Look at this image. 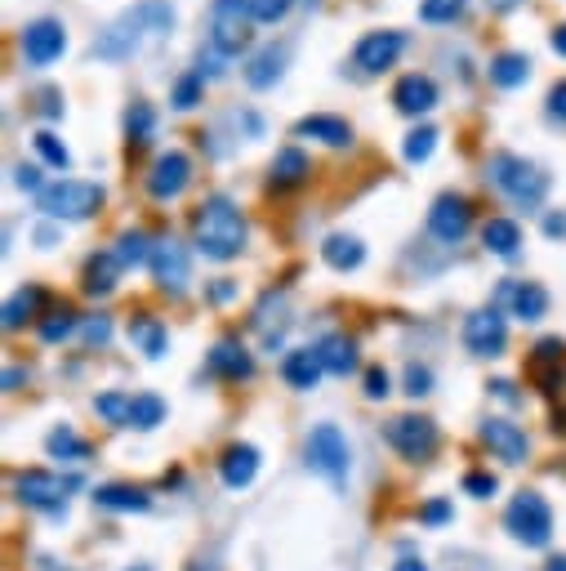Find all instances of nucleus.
<instances>
[{
  "label": "nucleus",
  "mask_w": 566,
  "mask_h": 571,
  "mask_svg": "<svg viewBox=\"0 0 566 571\" xmlns=\"http://www.w3.org/2000/svg\"><path fill=\"white\" fill-rule=\"evenodd\" d=\"M77 327H81V318H77L68 304H59V309H50V313L41 318V327H37V331H41V340H46V344H63Z\"/></svg>",
  "instance_id": "40"
},
{
  "label": "nucleus",
  "mask_w": 566,
  "mask_h": 571,
  "mask_svg": "<svg viewBox=\"0 0 566 571\" xmlns=\"http://www.w3.org/2000/svg\"><path fill=\"white\" fill-rule=\"evenodd\" d=\"M322 259H326L335 272H357V268L366 263V246H362V237H353V232H331V237L322 241Z\"/></svg>",
  "instance_id": "29"
},
{
  "label": "nucleus",
  "mask_w": 566,
  "mask_h": 571,
  "mask_svg": "<svg viewBox=\"0 0 566 571\" xmlns=\"http://www.w3.org/2000/svg\"><path fill=\"white\" fill-rule=\"evenodd\" d=\"M482 246H486L495 259H517V254H522V228H517V219H504V214L486 219V223H482Z\"/></svg>",
  "instance_id": "28"
},
{
  "label": "nucleus",
  "mask_w": 566,
  "mask_h": 571,
  "mask_svg": "<svg viewBox=\"0 0 566 571\" xmlns=\"http://www.w3.org/2000/svg\"><path fill=\"white\" fill-rule=\"evenodd\" d=\"M148 268H152V281L161 286L170 300H179L188 291V281H192V259H188V250L174 237H161L156 241V254H152Z\"/></svg>",
  "instance_id": "14"
},
{
  "label": "nucleus",
  "mask_w": 566,
  "mask_h": 571,
  "mask_svg": "<svg viewBox=\"0 0 566 571\" xmlns=\"http://www.w3.org/2000/svg\"><path fill=\"white\" fill-rule=\"evenodd\" d=\"M46 451H50V460H63V464H85V460L94 455V447H90L72 424H59V429L46 438Z\"/></svg>",
  "instance_id": "32"
},
{
  "label": "nucleus",
  "mask_w": 566,
  "mask_h": 571,
  "mask_svg": "<svg viewBox=\"0 0 566 571\" xmlns=\"http://www.w3.org/2000/svg\"><path fill=\"white\" fill-rule=\"evenodd\" d=\"M437 139H442V134H437V126H428V121H424V126H415V130L406 134V143H402V157H406L411 166H424V161L437 152Z\"/></svg>",
  "instance_id": "38"
},
{
  "label": "nucleus",
  "mask_w": 566,
  "mask_h": 571,
  "mask_svg": "<svg viewBox=\"0 0 566 571\" xmlns=\"http://www.w3.org/2000/svg\"><path fill=\"white\" fill-rule=\"evenodd\" d=\"M37 571H72V567H59L54 558H41V562H37Z\"/></svg>",
  "instance_id": "61"
},
{
  "label": "nucleus",
  "mask_w": 566,
  "mask_h": 571,
  "mask_svg": "<svg viewBox=\"0 0 566 571\" xmlns=\"http://www.w3.org/2000/svg\"><path fill=\"white\" fill-rule=\"evenodd\" d=\"M188 183H192V157L179 152V148L161 152L148 170V197L152 201H174V197H183Z\"/></svg>",
  "instance_id": "15"
},
{
  "label": "nucleus",
  "mask_w": 566,
  "mask_h": 571,
  "mask_svg": "<svg viewBox=\"0 0 566 571\" xmlns=\"http://www.w3.org/2000/svg\"><path fill=\"white\" fill-rule=\"evenodd\" d=\"M486 77H491V86H499V90H517V86H526V81H530V59H526V54L504 50V54H495V59H491Z\"/></svg>",
  "instance_id": "33"
},
{
  "label": "nucleus",
  "mask_w": 566,
  "mask_h": 571,
  "mask_svg": "<svg viewBox=\"0 0 566 571\" xmlns=\"http://www.w3.org/2000/svg\"><path fill=\"white\" fill-rule=\"evenodd\" d=\"M304 455H309V469L322 473L331 487H344L348 482V469H353V451H348V438L340 433V424H317L304 442Z\"/></svg>",
  "instance_id": "7"
},
{
  "label": "nucleus",
  "mask_w": 566,
  "mask_h": 571,
  "mask_svg": "<svg viewBox=\"0 0 566 571\" xmlns=\"http://www.w3.org/2000/svg\"><path fill=\"white\" fill-rule=\"evenodd\" d=\"M548 46H553V54H562V59H566V23H557V28H553Z\"/></svg>",
  "instance_id": "57"
},
{
  "label": "nucleus",
  "mask_w": 566,
  "mask_h": 571,
  "mask_svg": "<svg viewBox=\"0 0 566 571\" xmlns=\"http://www.w3.org/2000/svg\"><path fill=\"white\" fill-rule=\"evenodd\" d=\"M94 504L108 513H148L152 495L134 482H103V487H94Z\"/></svg>",
  "instance_id": "23"
},
{
  "label": "nucleus",
  "mask_w": 566,
  "mask_h": 571,
  "mask_svg": "<svg viewBox=\"0 0 566 571\" xmlns=\"http://www.w3.org/2000/svg\"><path fill=\"white\" fill-rule=\"evenodd\" d=\"M219 473H223V487H232V491L250 487L259 478V447L254 442H232L219 460Z\"/></svg>",
  "instance_id": "22"
},
{
  "label": "nucleus",
  "mask_w": 566,
  "mask_h": 571,
  "mask_svg": "<svg viewBox=\"0 0 566 571\" xmlns=\"http://www.w3.org/2000/svg\"><path fill=\"white\" fill-rule=\"evenodd\" d=\"M406 46H411V37L397 32V28L366 32V37L353 46V72H357V77H384L388 68H397V59H402Z\"/></svg>",
  "instance_id": "10"
},
{
  "label": "nucleus",
  "mask_w": 566,
  "mask_h": 571,
  "mask_svg": "<svg viewBox=\"0 0 566 571\" xmlns=\"http://www.w3.org/2000/svg\"><path fill=\"white\" fill-rule=\"evenodd\" d=\"M517 6H522V0H491L495 14H508V10H517Z\"/></svg>",
  "instance_id": "59"
},
{
  "label": "nucleus",
  "mask_w": 566,
  "mask_h": 571,
  "mask_svg": "<svg viewBox=\"0 0 566 571\" xmlns=\"http://www.w3.org/2000/svg\"><path fill=\"white\" fill-rule=\"evenodd\" d=\"M130 344L143 353V358H161L165 353V344H170V335H165V327H161V318H152V313H134L130 318Z\"/></svg>",
  "instance_id": "30"
},
{
  "label": "nucleus",
  "mask_w": 566,
  "mask_h": 571,
  "mask_svg": "<svg viewBox=\"0 0 566 571\" xmlns=\"http://www.w3.org/2000/svg\"><path fill=\"white\" fill-rule=\"evenodd\" d=\"M152 254H156V241H152L143 228H130V232L117 237V259H121V268H143V263H152Z\"/></svg>",
  "instance_id": "34"
},
{
  "label": "nucleus",
  "mask_w": 566,
  "mask_h": 571,
  "mask_svg": "<svg viewBox=\"0 0 566 571\" xmlns=\"http://www.w3.org/2000/svg\"><path fill=\"white\" fill-rule=\"evenodd\" d=\"M32 148H37V157H41L50 170H72V152H68V143H63L54 130H37V134H32Z\"/></svg>",
  "instance_id": "39"
},
{
  "label": "nucleus",
  "mask_w": 566,
  "mask_h": 571,
  "mask_svg": "<svg viewBox=\"0 0 566 571\" xmlns=\"http://www.w3.org/2000/svg\"><path fill=\"white\" fill-rule=\"evenodd\" d=\"M103 197L108 192L90 179H59L37 197V206H41V214H50L59 223H81V219H94L103 210Z\"/></svg>",
  "instance_id": "4"
},
{
  "label": "nucleus",
  "mask_w": 566,
  "mask_h": 571,
  "mask_svg": "<svg viewBox=\"0 0 566 571\" xmlns=\"http://www.w3.org/2000/svg\"><path fill=\"white\" fill-rule=\"evenodd\" d=\"M544 571H566V553H557V558H548V562H544Z\"/></svg>",
  "instance_id": "60"
},
{
  "label": "nucleus",
  "mask_w": 566,
  "mask_h": 571,
  "mask_svg": "<svg viewBox=\"0 0 566 571\" xmlns=\"http://www.w3.org/2000/svg\"><path fill=\"white\" fill-rule=\"evenodd\" d=\"M37 99H41V117H46V121H59V117H63V103H59V90H41Z\"/></svg>",
  "instance_id": "52"
},
{
  "label": "nucleus",
  "mask_w": 566,
  "mask_h": 571,
  "mask_svg": "<svg viewBox=\"0 0 566 571\" xmlns=\"http://www.w3.org/2000/svg\"><path fill=\"white\" fill-rule=\"evenodd\" d=\"M295 10V0H254V23H281Z\"/></svg>",
  "instance_id": "43"
},
{
  "label": "nucleus",
  "mask_w": 566,
  "mask_h": 571,
  "mask_svg": "<svg viewBox=\"0 0 566 571\" xmlns=\"http://www.w3.org/2000/svg\"><path fill=\"white\" fill-rule=\"evenodd\" d=\"M495 309H504L508 318L517 322H539L548 313V291L539 281H499V291H495Z\"/></svg>",
  "instance_id": "16"
},
{
  "label": "nucleus",
  "mask_w": 566,
  "mask_h": 571,
  "mask_svg": "<svg viewBox=\"0 0 566 571\" xmlns=\"http://www.w3.org/2000/svg\"><path fill=\"white\" fill-rule=\"evenodd\" d=\"M317 349V358H322V367L331 371V375H348V371H357V340H348V335H326L322 344H313Z\"/></svg>",
  "instance_id": "31"
},
{
  "label": "nucleus",
  "mask_w": 566,
  "mask_h": 571,
  "mask_svg": "<svg viewBox=\"0 0 566 571\" xmlns=\"http://www.w3.org/2000/svg\"><path fill=\"white\" fill-rule=\"evenodd\" d=\"M420 522H428V527L451 522V500H428V504L420 509Z\"/></svg>",
  "instance_id": "49"
},
{
  "label": "nucleus",
  "mask_w": 566,
  "mask_h": 571,
  "mask_svg": "<svg viewBox=\"0 0 566 571\" xmlns=\"http://www.w3.org/2000/svg\"><path fill=\"white\" fill-rule=\"evenodd\" d=\"M50 304V291L46 286H23V291H14L6 300V331H23L28 322L41 327V309Z\"/></svg>",
  "instance_id": "25"
},
{
  "label": "nucleus",
  "mask_w": 566,
  "mask_h": 571,
  "mask_svg": "<svg viewBox=\"0 0 566 571\" xmlns=\"http://www.w3.org/2000/svg\"><path fill=\"white\" fill-rule=\"evenodd\" d=\"M210 375H214V380H228V384L250 380V375H254L250 349H245L241 340H219V344L210 349Z\"/></svg>",
  "instance_id": "21"
},
{
  "label": "nucleus",
  "mask_w": 566,
  "mask_h": 571,
  "mask_svg": "<svg viewBox=\"0 0 566 571\" xmlns=\"http://www.w3.org/2000/svg\"><path fill=\"white\" fill-rule=\"evenodd\" d=\"M384 442H388L402 460L424 464V460H433V455H437L442 433H437V424H433L428 415H397V420H388V424H384Z\"/></svg>",
  "instance_id": "8"
},
{
  "label": "nucleus",
  "mask_w": 566,
  "mask_h": 571,
  "mask_svg": "<svg viewBox=\"0 0 566 571\" xmlns=\"http://www.w3.org/2000/svg\"><path fill=\"white\" fill-rule=\"evenodd\" d=\"M81 335H85V344H108L112 340V318H85L81 322Z\"/></svg>",
  "instance_id": "46"
},
{
  "label": "nucleus",
  "mask_w": 566,
  "mask_h": 571,
  "mask_svg": "<svg viewBox=\"0 0 566 571\" xmlns=\"http://www.w3.org/2000/svg\"><path fill=\"white\" fill-rule=\"evenodd\" d=\"M286 59H291L286 46H263V50L245 63V86H250V90H272L281 77H286Z\"/></svg>",
  "instance_id": "24"
},
{
  "label": "nucleus",
  "mask_w": 566,
  "mask_h": 571,
  "mask_svg": "<svg viewBox=\"0 0 566 571\" xmlns=\"http://www.w3.org/2000/svg\"><path fill=\"white\" fill-rule=\"evenodd\" d=\"M174 28V10L165 6V0H143V6L125 10L117 23H108L94 41V54L108 59V63H125L139 54L143 37H170Z\"/></svg>",
  "instance_id": "1"
},
{
  "label": "nucleus",
  "mask_w": 566,
  "mask_h": 571,
  "mask_svg": "<svg viewBox=\"0 0 566 571\" xmlns=\"http://www.w3.org/2000/svg\"><path fill=\"white\" fill-rule=\"evenodd\" d=\"M130 571H152V567H143V562H139V567H130Z\"/></svg>",
  "instance_id": "62"
},
{
  "label": "nucleus",
  "mask_w": 566,
  "mask_h": 571,
  "mask_svg": "<svg viewBox=\"0 0 566 571\" xmlns=\"http://www.w3.org/2000/svg\"><path fill=\"white\" fill-rule=\"evenodd\" d=\"M309 174H313L309 152L291 143V148H281V152L272 157V166H267V188H272V192H295V188L309 183Z\"/></svg>",
  "instance_id": "19"
},
{
  "label": "nucleus",
  "mask_w": 566,
  "mask_h": 571,
  "mask_svg": "<svg viewBox=\"0 0 566 571\" xmlns=\"http://www.w3.org/2000/svg\"><path fill=\"white\" fill-rule=\"evenodd\" d=\"M295 134H300V139H317V143H326V148H348V143H353V126H348L344 117H335V112H313V117H304V121L295 126Z\"/></svg>",
  "instance_id": "27"
},
{
  "label": "nucleus",
  "mask_w": 566,
  "mask_h": 571,
  "mask_svg": "<svg viewBox=\"0 0 566 571\" xmlns=\"http://www.w3.org/2000/svg\"><path fill=\"white\" fill-rule=\"evenodd\" d=\"M468 0H420V19L424 23H455L464 14Z\"/></svg>",
  "instance_id": "42"
},
{
  "label": "nucleus",
  "mask_w": 566,
  "mask_h": 571,
  "mask_svg": "<svg viewBox=\"0 0 566 571\" xmlns=\"http://www.w3.org/2000/svg\"><path fill=\"white\" fill-rule=\"evenodd\" d=\"M442 103V94H437V81L433 77H424V72H406V77H397V86H393V108L402 112V117H428L433 108Z\"/></svg>",
  "instance_id": "18"
},
{
  "label": "nucleus",
  "mask_w": 566,
  "mask_h": 571,
  "mask_svg": "<svg viewBox=\"0 0 566 571\" xmlns=\"http://www.w3.org/2000/svg\"><path fill=\"white\" fill-rule=\"evenodd\" d=\"M232 295H236V281H228V277H219V281L210 286V291H205V300H210V304H228Z\"/></svg>",
  "instance_id": "51"
},
{
  "label": "nucleus",
  "mask_w": 566,
  "mask_h": 571,
  "mask_svg": "<svg viewBox=\"0 0 566 571\" xmlns=\"http://www.w3.org/2000/svg\"><path fill=\"white\" fill-rule=\"evenodd\" d=\"M486 389H491L499 402H517V389H513V380H491Z\"/></svg>",
  "instance_id": "55"
},
{
  "label": "nucleus",
  "mask_w": 566,
  "mask_h": 571,
  "mask_svg": "<svg viewBox=\"0 0 566 571\" xmlns=\"http://www.w3.org/2000/svg\"><path fill=\"white\" fill-rule=\"evenodd\" d=\"M121 259H117V250H94L90 259H85V268H81V291L85 295H94V300H103V295H112L117 291V281H121Z\"/></svg>",
  "instance_id": "20"
},
{
  "label": "nucleus",
  "mask_w": 566,
  "mask_h": 571,
  "mask_svg": "<svg viewBox=\"0 0 566 571\" xmlns=\"http://www.w3.org/2000/svg\"><path fill=\"white\" fill-rule=\"evenodd\" d=\"M322 375H326V367H322L317 349H291L286 358H281V380H286L291 389H300V393L317 389Z\"/></svg>",
  "instance_id": "26"
},
{
  "label": "nucleus",
  "mask_w": 566,
  "mask_h": 571,
  "mask_svg": "<svg viewBox=\"0 0 566 571\" xmlns=\"http://www.w3.org/2000/svg\"><path fill=\"white\" fill-rule=\"evenodd\" d=\"M14 188H28V192H37V197H41L50 183L41 179V166H28V161H23V166H14Z\"/></svg>",
  "instance_id": "45"
},
{
  "label": "nucleus",
  "mask_w": 566,
  "mask_h": 571,
  "mask_svg": "<svg viewBox=\"0 0 566 571\" xmlns=\"http://www.w3.org/2000/svg\"><path fill=\"white\" fill-rule=\"evenodd\" d=\"M544 237H553V241L566 237V210H548L544 214Z\"/></svg>",
  "instance_id": "53"
},
{
  "label": "nucleus",
  "mask_w": 566,
  "mask_h": 571,
  "mask_svg": "<svg viewBox=\"0 0 566 571\" xmlns=\"http://www.w3.org/2000/svg\"><path fill=\"white\" fill-rule=\"evenodd\" d=\"M406 393H411V398H428V393H433V371L420 367V362H411V367H406Z\"/></svg>",
  "instance_id": "44"
},
{
  "label": "nucleus",
  "mask_w": 566,
  "mask_h": 571,
  "mask_svg": "<svg viewBox=\"0 0 566 571\" xmlns=\"http://www.w3.org/2000/svg\"><path fill=\"white\" fill-rule=\"evenodd\" d=\"M482 447L495 455V460H504V464H526V455H530V438L513 424V420H499V415H491V420H482Z\"/></svg>",
  "instance_id": "17"
},
{
  "label": "nucleus",
  "mask_w": 566,
  "mask_h": 571,
  "mask_svg": "<svg viewBox=\"0 0 566 571\" xmlns=\"http://www.w3.org/2000/svg\"><path fill=\"white\" fill-rule=\"evenodd\" d=\"M32 241L50 250V246H59V241H63V232H59L54 223H37V228H32Z\"/></svg>",
  "instance_id": "54"
},
{
  "label": "nucleus",
  "mask_w": 566,
  "mask_h": 571,
  "mask_svg": "<svg viewBox=\"0 0 566 571\" xmlns=\"http://www.w3.org/2000/svg\"><path fill=\"white\" fill-rule=\"evenodd\" d=\"M388 393H393L388 371H384V367H371V371H366V398H371V402H384Z\"/></svg>",
  "instance_id": "47"
},
{
  "label": "nucleus",
  "mask_w": 566,
  "mask_h": 571,
  "mask_svg": "<svg viewBox=\"0 0 566 571\" xmlns=\"http://www.w3.org/2000/svg\"><path fill=\"white\" fill-rule=\"evenodd\" d=\"M192 241H196V250H201L205 259H214V263L236 259V254L245 250V219H241L236 201L223 197V192H210V197L192 210Z\"/></svg>",
  "instance_id": "2"
},
{
  "label": "nucleus",
  "mask_w": 566,
  "mask_h": 571,
  "mask_svg": "<svg viewBox=\"0 0 566 571\" xmlns=\"http://www.w3.org/2000/svg\"><path fill=\"white\" fill-rule=\"evenodd\" d=\"M152 130H156V108L148 99H134L125 108V139H130V148H148Z\"/></svg>",
  "instance_id": "35"
},
{
  "label": "nucleus",
  "mask_w": 566,
  "mask_h": 571,
  "mask_svg": "<svg viewBox=\"0 0 566 571\" xmlns=\"http://www.w3.org/2000/svg\"><path fill=\"white\" fill-rule=\"evenodd\" d=\"M19 54L28 68H54L68 54V28L59 19H32L19 32Z\"/></svg>",
  "instance_id": "11"
},
{
  "label": "nucleus",
  "mask_w": 566,
  "mask_h": 571,
  "mask_svg": "<svg viewBox=\"0 0 566 571\" xmlns=\"http://www.w3.org/2000/svg\"><path fill=\"white\" fill-rule=\"evenodd\" d=\"M23 380H28V371H23V367H10V371H6V393H19Z\"/></svg>",
  "instance_id": "56"
},
{
  "label": "nucleus",
  "mask_w": 566,
  "mask_h": 571,
  "mask_svg": "<svg viewBox=\"0 0 566 571\" xmlns=\"http://www.w3.org/2000/svg\"><path fill=\"white\" fill-rule=\"evenodd\" d=\"M165 420V402L156 393H134V411H130V429H156Z\"/></svg>",
  "instance_id": "41"
},
{
  "label": "nucleus",
  "mask_w": 566,
  "mask_h": 571,
  "mask_svg": "<svg viewBox=\"0 0 566 571\" xmlns=\"http://www.w3.org/2000/svg\"><path fill=\"white\" fill-rule=\"evenodd\" d=\"M459 340H464V349H468L473 358H504V349H508V322H504V309L491 304V309L468 313Z\"/></svg>",
  "instance_id": "12"
},
{
  "label": "nucleus",
  "mask_w": 566,
  "mask_h": 571,
  "mask_svg": "<svg viewBox=\"0 0 566 571\" xmlns=\"http://www.w3.org/2000/svg\"><path fill=\"white\" fill-rule=\"evenodd\" d=\"M68 491H77V478L50 473V469H23L14 473V500L41 513H63L68 509Z\"/></svg>",
  "instance_id": "9"
},
{
  "label": "nucleus",
  "mask_w": 566,
  "mask_h": 571,
  "mask_svg": "<svg viewBox=\"0 0 566 571\" xmlns=\"http://www.w3.org/2000/svg\"><path fill=\"white\" fill-rule=\"evenodd\" d=\"M548 117L566 126V81H557V86L548 90Z\"/></svg>",
  "instance_id": "50"
},
{
  "label": "nucleus",
  "mask_w": 566,
  "mask_h": 571,
  "mask_svg": "<svg viewBox=\"0 0 566 571\" xmlns=\"http://www.w3.org/2000/svg\"><path fill=\"white\" fill-rule=\"evenodd\" d=\"M94 411H99V420H108L112 429H130L134 398H130V393H121V389H112V393H99V398H94Z\"/></svg>",
  "instance_id": "37"
},
{
  "label": "nucleus",
  "mask_w": 566,
  "mask_h": 571,
  "mask_svg": "<svg viewBox=\"0 0 566 571\" xmlns=\"http://www.w3.org/2000/svg\"><path fill=\"white\" fill-rule=\"evenodd\" d=\"M170 103H174L179 112H192V108H201V103H205V77H201L196 68H188V72L174 81V90H170Z\"/></svg>",
  "instance_id": "36"
},
{
  "label": "nucleus",
  "mask_w": 566,
  "mask_h": 571,
  "mask_svg": "<svg viewBox=\"0 0 566 571\" xmlns=\"http://www.w3.org/2000/svg\"><path fill=\"white\" fill-rule=\"evenodd\" d=\"M495 473H464V491L473 495V500H486V495H495Z\"/></svg>",
  "instance_id": "48"
},
{
  "label": "nucleus",
  "mask_w": 566,
  "mask_h": 571,
  "mask_svg": "<svg viewBox=\"0 0 566 571\" xmlns=\"http://www.w3.org/2000/svg\"><path fill=\"white\" fill-rule=\"evenodd\" d=\"M250 28H254V0H214L210 50H219L223 59H236L250 46Z\"/></svg>",
  "instance_id": "6"
},
{
  "label": "nucleus",
  "mask_w": 566,
  "mask_h": 571,
  "mask_svg": "<svg viewBox=\"0 0 566 571\" xmlns=\"http://www.w3.org/2000/svg\"><path fill=\"white\" fill-rule=\"evenodd\" d=\"M504 531L526 544V549H544L553 540V509L539 491H517L504 509Z\"/></svg>",
  "instance_id": "5"
},
{
  "label": "nucleus",
  "mask_w": 566,
  "mask_h": 571,
  "mask_svg": "<svg viewBox=\"0 0 566 571\" xmlns=\"http://www.w3.org/2000/svg\"><path fill=\"white\" fill-rule=\"evenodd\" d=\"M486 179H491L517 210H539L544 197H548V183H553L535 161H526V157H517V152H495V157L486 161Z\"/></svg>",
  "instance_id": "3"
},
{
  "label": "nucleus",
  "mask_w": 566,
  "mask_h": 571,
  "mask_svg": "<svg viewBox=\"0 0 566 571\" xmlns=\"http://www.w3.org/2000/svg\"><path fill=\"white\" fill-rule=\"evenodd\" d=\"M393 571H428V567H424V562H420V558H402V562H397V567H393Z\"/></svg>",
  "instance_id": "58"
},
{
  "label": "nucleus",
  "mask_w": 566,
  "mask_h": 571,
  "mask_svg": "<svg viewBox=\"0 0 566 571\" xmlns=\"http://www.w3.org/2000/svg\"><path fill=\"white\" fill-rule=\"evenodd\" d=\"M473 228V201L459 197V192H442L428 210V232L442 241V246H459Z\"/></svg>",
  "instance_id": "13"
}]
</instances>
